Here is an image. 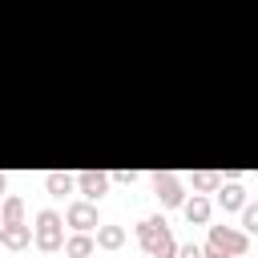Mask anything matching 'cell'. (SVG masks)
<instances>
[{
	"label": "cell",
	"mask_w": 258,
	"mask_h": 258,
	"mask_svg": "<svg viewBox=\"0 0 258 258\" xmlns=\"http://www.w3.org/2000/svg\"><path fill=\"white\" fill-rule=\"evenodd\" d=\"M32 242L40 250H60V242H64V218L56 210H40L36 226H32Z\"/></svg>",
	"instance_id": "cell-1"
},
{
	"label": "cell",
	"mask_w": 258,
	"mask_h": 258,
	"mask_svg": "<svg viewBox=\"0 0 258 258\" xmlns=\"http://www.w3.org/2000/svg\"><path fill=\"white\" fill-rule=\"evenodd\" d=\"M210 246L222 250L226 258H242L250 250V238L246 230H234V226H210Z\"/></svg>",
	"instance_id": "cell-2"
},
{
	"label": "cell",
	"mask_w": 258,
	"mask_h": 258,
	"mask_svg": "<svg viewBox=\"0 0 258 258\" xmlns=\"http://www.w3.org/2000/svg\"><path fill=\"white\" fill-rule=\"evenodd\" d=\"M153 198H157L165 210H173V206L185 202V189H181V181H177L173 173H153Z\"/></svg>",
	"instance_id": "cell-3"
},
{
	"label": "cell",
	"mask_w": 258,
	"mask_h": 258,
	"mask_svg": "<svg viewBox=\"0 0 258 258\" xmlns=\"http://www.w3.org/2000/svg\"><path fill=\"white\" fill-rule=\"evenodd\" d=\"M73 185H81V194H85L89 202H97L101 194H109V173H101V169H81V173L73 177Z\"/></svg>",
	"instance_id": "cell-4"
},
{
	"label": "cell",
	"mask_w": 258,
	"mask_h": 258,
	"mask_svg": "<svg viewBox=\"0 0 258 258\" xmlns=\"http://www.w3.org/2000/svg\"><path fill=\"white\" fill-rule=\"evenodd\" d=\"M28 242H32V226H24V222H0V246L24 250Z\"/></svg>",
	"instance_id": "cell-5"
},
{
	"label": "cell",
	"mask_w": 258,
	"mask_h": 258,
	"mask_svg": "<svg viewBox=\"0 0 258 258\" xmlns=\"http://www.w3.org/2000/svg\"><path fill=\"white\" fill-rule=\"evenodd\" d=\"M64 222H69L73 230H93V226H97V206H93V202H73V206L64 210Z\"/></svg>",
	"instance_id": "cell-6"
},
{
	"label": "cell",
	"mask_w": 258,
	"mask_h": 258,
	"mask_svg": "<svg viewBox=\"0 0 258 258\" xmlns=\"http://www.w3.org/2000/svg\"><path fill=\"white\" fill-rule=\"evenodd\" d=\"M173 250H177V242H173L169 226H161V230L145 242V254H149V258H173Z\"/></svg>",
	"instance_id": "cell-7"
},
{
	"label": "cell",
	"mask_w": 258,
	"mask_h": 258,
	"mask_svg": "<svg viewBox=\"0 0 258 258\" xmlns=\"http://www.w3.org/2000/svg\"><path fill=\"white\" fill-rule=\"evenodd\" d=\"M60 246H64V254H69V258H93V246H97V242L89 238V230H77V234H73V238H64Z\"/></svg>",
	"instance_id": "cell-8"
},
{
	"label": "cell",
	"mask_w": 258,
	"mask_h": 258,
	"mask_svg": "<svg viewBox=\"0 0 258 258\" xmlns=\"http://www.w3.org/2000/svg\"><path fill=\"white\" fill-rule=\"evenodd\" d=\"M218 206H222V210H242V206H246V189H242L238 181L218 185Z\"/></svg>",
	"instance_id": "cell-9"
},
{
	"label": "cell",
	"mask_w": 258,
	"mask_h": 258,
	"mask_svg": "<svg viewBox=\"0 0 258 258\" xmlns=\"http://www.w3.org/2000/svg\"><path fill=\"white\" fill-rule=\"evenodd\" d=\"M181 210H185V218H189V222H198V226H206V222H210V198H206V194H194L189 202H181Z\"/></svg>",
	"instance_id": "cell-10"
},
{
	"label": "cell",
	"mask_w": 258,
	"mask_h": 258,
	"mask_svg": "<svg viewBox=\"0 0 258 258\" xmlns=\"http://www.w3.org/2000/svg\"><path fill=\"white\" fill-rule=\"evenodd\" d=\"M44 189H48L52 198H64V194L73 189V173H60V169H52V173H44Z\"/></svg>",
	"instance_id": "cell-11"
},
{
	"label": "cell",
	"mask_w": 258,
	"mask_h": 258,
	"mask_svg": "<svg viewBox=\"0 0 258 258\" xmlns=\"http://www.w3.org/2000/svg\"><path fill=\"white\" fill-rule=\"evenodd\" d=\"M125 242V230L121 226H97V246L101 250H117Z\"/></svg>",
	"instance_id": "cell-12"
},
{
	"label": "cell",
	"mask_w": 258,
	"mask_h": 258,
	"mask_svg": "<svg viewBox=\"0 0 258 258\" xmlns=\"http://www.w3.org/2000/svg\"><path fill=\"white\" fill-rule=\"evenodd\" d=\"M0 222H24V198L8 194V198L0 202Z\"/></svg>",
	"instance_id": "cell-13"
},
{
	"label": "cell",
	"mask_w": 258,
	"mask_h": 258,
	"mask_svg": "<svg viewBox=\"0 0 258 258\" xmlns=\"http://www.w3.org/2000/svg\"><path fill=\"white\" fill-rule=\"evenodd\" d=\"M161 226H165V218H157V214H153V218H141V222H137V242L145 246V242H149Z\"/></svg>",
	"instance_id": "cell-14"
},
{
	"label": "cell",
	"mask_w": 258,
	"mask_h": 258,
	"mask_svg": "<svg viewBox=\"0 0 258 258\" xmlns=\"http://www.w3.org/2000/svg\"><path fill=\"white\" fill-rule=\"evenodd\" d=\"M222 185V173H214V169H198L194 173V189H218Z\"/></svg>",
	"instance_id": "cell-15"
},
{
	"label": "cell",
	"mask_w": 258,
	"mask_h": 258,
	"mask_svg": "<svg viewBox=\"0 0 258 258\" xmlns=\"http://www.w3.org/2000/svg\"><path fill=\"white\" fill-rule=\"evenodd\" d=\"M242 230H258V210L254 206H242Z\"/></svg>",
	"instance_id": "cell-16"
},
{
	"label": "cell",
	"mask_w": 258,
	"mask_h": 258,
	"mask_svg": "<svg viewBox=\"0 0 258 258\" xmlns=\"http://www.w3.org/2000/svg\"><path fill=\"white\" fill-rule=\"evenodd\" d=\"M173 258H202V246H198V242H185V246L173 250Z\"/></svg>",
	"instance_id": "cell-17"
},
{
	"label": "cell",
	"mask_w": 258,
	"mask_h": 258,
	"mask_svg": "<svg viewBox=\"0 0 258 258\" xmlns=\"http://www.w3.org/2000/svg\"><path fill=\"white\" fill-rule=\"evenodd\" d=\"M109 177H117V181H133L137 173H133V169H117V173H109Z\"/></svg>",
	"instance_id": "cell-18"
},
{
	"label": "cell",
	"mask_w": 258,
	"mask_h": 258,
	"mask_svg": "<svg viewBox=\"0 0 258 258\" xmlns=\"http://www.w3.org/2000/svg\"><path fill=\"white\" fill-rule=\"evenodd\" d=\"M4 185H8V177H4V173H0V194H4Z\"/></svg>",
	"instance_id": "cell-19"
}]
</instances>
